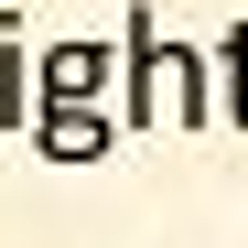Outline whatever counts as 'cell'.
Here are the masks:
<instances>
[{
	"instance_id": "cell-1",
	"label": "cell",
	"mask_w": 248,
	"mask_h": 248,
	"mask_svg": "<svg viewBox=\"0 0 248 248\" xmlns=\"http://www.w3.org/2000/svg\"><path fill=\"white\" fill-rule=\"evenodd\" d=\"M205 119H216L205 44H162L151 11H130V108H119V130H205Z\"/></svg>"
},
{
	"instance_id": "cell-2",
	"label": "cell",
	"mask_w": 248,
	"mask_h": 248,
	"mask_svg": "<svg viewBox=\"0 0 248 248\" xmlns=\"http://www.w3.org/2000/svg\"><path fill=\"white\" fill-rule=\"evenodd\" d=\"M108 44H44L32 65V108H108Z\"/></svg>"
},
{
	"instance_id": "cell-3",
	"label": "cell",
	"mask_w": 248,
	"mask_h": 248,
	"mask_svg": "<svg viewBox=\"0 0 248 248\" xmlns=\"http://www.w3.org/2000/svg\"><path fill=\"white\" fill-rule=\"evenodd\" d=\"M119 140V108H32V151L44 162H97Z\"/></svg>"
},
{
	"instance_id": "cell-4",
	"label": "cell",
	"mask_w": 248,
	"mask_h": 248,
	"mask_svg": "<svg viewBox=\"0 0 248 248\" xmlns=\"http://www.w3.org/2000/svg\"><path fill=\"white\" fill-rule=\"evenodd\" d=\"M205 76L227 87V108H237V130H248V32H227V44H216V65H205Z\"/></svg>"
}]
</instances>
